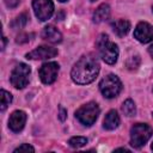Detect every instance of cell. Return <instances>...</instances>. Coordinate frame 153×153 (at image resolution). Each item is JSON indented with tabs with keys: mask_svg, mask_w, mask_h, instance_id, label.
Instances as JSON below:
<instances>
[{
	"mask_svg": "<svg viewBox=\"0 0 153 153\" xmlns=\"http://www.w3.org/2000/svg\"><path fill=\"white\" fill-rule=\"evenodd\" d=\"M99 73V62L91 55L81 56L73 66L71 76L74 82L86 85L92 82Z\"/></svg>",
	"mask_w": 153,
	"mask_h": 153,
	"instance_id": "cell-1",
	"label": "cell"
},
{
	"mask_svg": "<svg viewBox=\"0 0 153 153\" xmlns=\"http://www.w3.org/2000/svg\"><path fill=\"white\" fill-rule=\"evenodd\" d=\"M97 47H98V51L102 56V59L109 63V65H114L117 61L118 57V48L115 43H112L109 37L106 35H100L97 39Z\"/></svg>",
	"mask_w": 153,
	"mask_h": 153,
	"instance_id": "cell-2",
	"label": "cell"
},
{
	"mask_svg": "<svg viewBox=\"0 0 153 153\" xmlns=\"http://www.w3.org/2000/svg\"><path fill=\"white\" fill-rule=\"evenodd\" d=\"M99 111H100V109H99L98 104L94 102H90L87 104H84L75 111V117L78 118V121L80 123L90 127L96 122V120L99 115Z\"/></svg>",
	"mask_w": 153,
	"mask_h": 153,
	"instance_id": "cell-3",
	"label": "cell"
},
{
	"mask_svg": "<svg viewBox=\"0 0 153 153\" xmlns=\"http://www.w3.org/2000/svg\"><path fill=\"white\" fill-rule=\"evenodd\" d=\"M152 136V128L146 123H136L130 129V145L135 148L143 146Z\"/></svg>",
	"mask_w": 153,
	"mask_h": 153,
	"instance_id": "cell-4",
	"label": "cell"
},
{
	"mask_svg": "<svg viewBox=\"0 0 153 153\" xmlns=\"http://www.w3.org/2000/svg\"><path fill=\"white\" fill-rule=\"evenodd\" d=\"M99 90L105 98H115L122 90V82L115 74H109L99 82Z\"/></svg>",
	"mask_w": 153,
	"mask_h": 153,
	"instance_id": "cell-5",
	"label": "cell"
},
{
	"mask_svg": "<svg viewBox=\"0 0 153 153\" xmlns=\"http://www.w3.org/2000/svg\"><path fill=\"white\" fill-rule=\"evenodd\" d=\"M30 72L31 69L26 63H19L11 73V84L16 88H24L29 82Z\"/></svg>",
	"mask_w": 153,
	"mask_h": 153,
	"instance_id": "cell-6",
	"label": "cell"
},
{
	"mask_svg": "<svg viewBox=\"0 0 153 153\" xmlns=\"http://www.w3.org/2000/svg\"><path fill=\"white\" fill-rule=\"evenodd\" d=\"M32 7H33L35 16L41 22L48 20L53 16V12H54L53 0H33Z\"/></svg>",
	"mask_w": 153,
	"mask_h": 153,
	"instance_id": "cell-7",
	"label": "cell"
},
{
	"mask_svg": "<svg viewBox=\"0 0 153 153\" xmlns=\"http://www.w3.org/2000/svg\"><path fill=\"white\" fill-rule=\"evenodd\" d=\"M57 73H59V65L56 62H45L41 66L38 71L42 82L47 85H50L56 80Z\"/></svg>",
	"mask_w": 153,
	"mask_h": 153,
	"instance_id": "cell-8",
	"label": "cell"
},
{
	"mask_svg": "<svg viewBox=\"0 0 153 153\" xmlns=\"http://www.w3.org/2000/svg\"><path fill=\"white\" fill-rule=\"evenodd\" d=\"M134 37L141 43H148L153 39V26L146 22H140L135 30Z\"/></svg>",
	"mask_w": 153,
	"mask_h": 153,
	"instance_id": "cell-9",
	"label": "cell"
},
{
	"mask_svg": "<svg viewBox=\"0 0 153 153\" xmlns=\"http://www.w3.org/2000/svg\"><path fill=\"white\" fill-rule=\"evenodd\" d=\"M57 55V49L48 45H41L32 51L26 54V59L30 60H45V59H51Z\"/></svg>",
	"mask_w": 153,
	"mask_h": 153,
	"instance_id": "cell-10",
	"label": "cell"
},
{
	"mask_svg": "<svg viewBox=\"0 0 153 153\" xmlns=\"http://www.w3.org/2000/svg\"><path fill=\"white\" fill-rule=\"evenodd\" d=\"M25 122H26V114L24 111H22V110H16L10 116L8 127H10V129L12 131L18 133L24 128Z\"/></svg>",
	"mask_w": 153,
	"mask_h": 153,
	"instance_id": "cell-11",
	"label": "cell"
},
{
	"mask_svg": "<svg viewBox=\"0 0 153 153\" xmlns=\"http://www.w3.org/2000/svg\"><path fill=\"white\" fill-rule=\"evenodd\" d=\"M42 37L50 43H60L62 41L61 32L54 25H47L42 31Z\"/></svg>",
	"mask_w": 153,
	"mask_h": 153,
	"instance_id": "cell-12",
	"label": "cell"
},
{
	"mask_svg": "<svg viewBox=\"0 0 153 153\" xmlns=\"http://www.w3.org/2000/svg\"><path fill=\"white\" fill-rule=\"evenodd\" d=\"M118 124H120V116H118L117 111L116 110H110L104 117L103 127L108 130H114L118 127Z\"/></svg>",
	"mask_w": 153,
	"mask_h": 153,
	"instance_id": "cell-13",
	"label": "cell"
},
{
	"mask_svg": "<svg viewBox=\"0 0 153 153\" xmlns=\"http://www.w3.org/2000/svg\"><path fill=\"white\" fill-rule=\"evenodd\" d=\"M109 16H110V6L108 4H102L96 8L92 19L94 23H102L105 19H108Z\"/></svg>",
	"mask_w": 153,
	"mask_h": 153,
	"instance_id": "cell-14",
	"label": "cell"
},
{
	"mask_svg": "<svg viewBox=\"0 0 153 153\" xmlns=\"http://www.w3.org/2000/svg\"><path fill=\"white\" fill-rule=\"evenodd\" d=\"M112 30L118 36V37H123L124 35L128 33L129 29H130V23L126 19H118V20H115L112 24Z\"/></svg>",
	"mask_w": 153,
	"mask_h": 153,
	"instance_id": "cell-15",
	"label": "cell"
},
{
	"mask_svg": "<svg viewBox=\"0 0 153 153\" xmlns=\"http://www.w3.org/2000/svg\"><path fill=\"white\" fill-rule=\"evenodd\" d=\"M0 110L1 111H5L6 108L10 105V103L12 102V94L5 90H1L0 91Z\"/></svg>",
	"mask_w": 153,
	"mask_h": 153,
	"instance_id": "cell-16",
	"label": "cell"
},
{
	"mask_svg": "<svg viewBox=\"0 0 153 153\" xmlns=\"http://www.w3.org/2000/svg\"><path fill=\"white\" fill-rule=\"evenodd\" d=\"M122 111L124 112V115L127 116H134L135 112H136V108H135V103L131 100V99H127L123 102V105H122Z\"/></svg>",
	"mask_w": 153,
	"mask_h": 153,
	"instance_id": "cell-17",
	"label": "cell"
},
{
	"mask_svg": "<svg viewBox=\"0 0 153 153\" xmlns=\"http://www.w3.org/2000/svg\"><path fill=\"white\" fill-rule=\"evenodd\" d=\"M27 16L25 14V13H23V14H20V16H18L12 23H11V26L13 27V29H22V27H24L25 26V24L27 23Z\"/></svg>",
	"mask_w": 153,
	"mask_h": 153,
	"instance_id": "cell-18",
	"label": "cell"
},
{
	"mask_svg": "<svg viewBox=\"0 0 153 153\" xmlns=\"http://www.w3.org/2000/svg\"><path fill=\"white\" fill-rule=\"evenodd\" d=\"M69 146L71 147H74V148H79V147H82L87 143V139L84 137V136H74V137H71L69 141H68Z\"/></svg>",
	"mask_w": 153,
	"mask_h": 153,
	"instance_id": "cell-19",
	"label": "cell"
},
{
	"mask_svg": "<svg viewBox=\"0 0 153 153\" xmlns=\"http://www.w3.org/2000/svg\"><path fill=\"white\" fill-rule=\"evenodd\" d=\"M140 66V57L136 55V56H131L129 57V60L127 61V67L131 71L134 69H137V67Z\"/></svg>",
	"mask_w": 153,
	"mask_h": 153,
	"instance_id": "cell-20",
	"label": "cell"
},
{
	"mask_svg": "<svg viewBox=\"0 0 153 153\" xmlns=\"http://www.w3.org/2000/svg\"><path fill=\"white\" fill-rule=\"evenodd\" d=\"M18 152H35V148L29 143H23L14 149V153H18Z\"/></svg>",
	"mask_w": 153,
	"mask_h": 153,
	"instance_id": "cell-21",
	"label": "cell"
},
{
	"mask_svg": "<svg viewBox=\"0 0 153 153\" xmlns=\"http://www.w3.org/2000/svg\"><path fill=\"white\" fill-rule=\"evenodd\" d=\"M5 4L10 8H14L19 5V0H5Z\"/></svg>",
	"mask_w": 153,
	"mask_h": 153,
	"instance_id": "cell-22",
	"label": "cell"
},
{
	"mask_svg": "<svg viewBox=\"0 0 153 153\" xmlns=\"http://www.w3.org/2000/svg\"><path fill=\"white\" fill-rule=\"evenodd\" d=\"M66 110L63 109V108H60V114H59V117H60V120L61 121H65V118H66Z\"/></svg>",
	"mask_w": 153,
	"mask_h": 153,
	"instance_id": "cell-23",
	"label": "cell"
},
{
	"mask_svg": "<svg viewBox=\"0 0 153 153\" xmlns=\"http://www.w3.org/2000/svg\"><path fill=\"white\" fill-rule=\"evenodd\" d=\"M148 53H149V55L153 57V44H152V45L148 48Z\"/></svg>",
	"mask_w": 153,
	"mask_h": 153,
	"instance_id": "cell-24",
	"label": "cell"
},
{
	"mask_svg": "<svg viewBox=\"0 0 153 153\" xmlns=\"http://www.w3.org/2000/svg\"><path fill=\"white\" fill-rule=\"evenodd\" d=\"M5 45H6V37L4 36V37H2V48H1V49H4Z\"/></svg>",
	"mask_w": 153,
	"mask_h": 153,
	"instance_id": "cell-25",
	"label": "cell"
},
{
	"mask_svg": "<svg viewBox=\"0 0 153 153\" xmlns=\"http://www.w3.org/2000/svg\"><path fill=\"white\" fill-rule=\"evenodd\" d=\"M116 152L117 151H124V152H129V149H127V148H117V149H115Z\"/></svg>",
	"mask_w": 153,
	"mask_h": 153,
	"instance_id": "cell-26",
	"label": "cell"
},
{
	"mask_svg": "<svg viewBox=\"0 0 153 153\" xmlns=\"http://www.w3.org/2000/svg\"><path fill=\"white\" fill-rule=\"evenodd\" d=\"M60 2H65V1H67V0H59Z\"/></svg>",
	"mask_w": 153,
	"mask_h": 153,
	"instance_id": "cell-27",
	"label": "cell"
},
{
	"mask_svg": "<svg viewBox=\"0 0 153 153\" xmlns=\"http://www.w3.org/2000/svg\"><path fill=\"white\" fill-rule=\"evenodd\" d=\"M152 151H153V143H152Z\"/></svg>",
	"mask_w": 153,
	"mask_h": 153,
	"instance_id": "cell-28",
	"label": "cell"
},
{
	"mask_svg": "<svg viewBox=\"0 0 153 153\" xmlns=\"http://www.w3.org/2000/svg\"><path fill=\"white\" fill-rule=\"evenodd\" d=\"M152 11H153V6H152Z\"/></svg>",
	"mask_w": 153,
	"mask_h": 153,
	"instance_id": "cell-29",
	"label": "cell"
},
{
	"mask_svg": "<svg viewBox=\"0 0 153 153\" xmlns=\"http://www.w3.org/2000/svg\"><path fill=\"white\" fill-rule=\"evenodd\" d=\"M91 1H94V0H91Z\"/></svg>",
	"mask_w": 153,
	"mask_h": 153,
	"instance_id": "cell-30",
	"label": "cell"
}]
</instances>
